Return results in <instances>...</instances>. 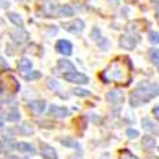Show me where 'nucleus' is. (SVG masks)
<instances>
[{
  "instance_id": "1",
  "label": "nucleus",
  "mask_w": 159,
  "mask_h": 159,
  "mask_svg": "<svg viewBox=\"0 0 159 159\" xmlns=\"http://www.w3.org/2000/svg\"><path fill=\"white\" fill-rule=\"evenodd\" d=\"M132 62L129 57H116L103 72H100L99 79L103 83L113 82L118 85L128 86L132 82Z\"/></svg>"
},
{
  "instance_id": "2",
  "label": "nucleus",
  "mask_w": 159,
  "mask_h": 159,
  "mask_svg": "<svg viewBox=\"0 0 159 159\" xmlns=\"http://www.w3.org/2000/svg\"><path fill=\"white\" fill-rule=\"evenodd\" d=\"M159 96V85L158 83H149V82H142L132 93H130L129 102L130 106L138 107L142 103H146L153 98Z\"/></svg>"
},
{
  "instance_id": "3",
  "label": "nucleus",
  "mask_w": 159,
  "mask_h": 159,
  "mask_svg": "<svg viewBox=\"0 0 159 159\" xmlns=\"http://www.w3.org/2000/svg\"><path fill=\"white\" fill-rule=\"evenodd\" d=\"M65 80L70 82V83H78V85H85V83H89V78L86 75L80 73V72H69V73L63 75Z\"/></svg>"
},
{
  "instance_id": "4",
  "label": "nucleus",
  "mask_w": 159,
  "mask_h": 159,
  "mask_svg": "<svg viewBox=\"0 0 159 159\" xmlns=\"http://www.w3.org/2000/svg\"><path fill=\"white\" fill-rule=\"evenodd\" d=\"M63 27H65V30L70 32V33L78 34V33H80L82 30L85 29V22H83V20H80V19H76V20H73V22L65 23V25H63Z\"/></svg>"
},
{
  "instance_id": "5",
  "label": "nucleus",
  "mask_w": 159,
  "mask_h": 159,
  "mask_svg": "<svg viewBox=\"0 0 159 159\" xmlns=\"http://www.w3.org/2000/svg\"><path fill=\"white\" fill-rule=\"evenodd\" d=\"M76 67L75 65L70 62V60H65V59H60L57 60V65H56V72L57 73H69V72H75Z\"/></svg>"
},
{
  "instance_id": "6",
  "label": "nucleus",
  "mask_w": 159,
  "mask_h": 159,
  "mask_svg": "<svg viewBox=\"0 0 159 159\" xmlns=\"http://www.w3.org/2000/svg\"><path fill=\"white\" fill-rule=\"evenodd\" d=\"M10 36L11 39L16 42V43H25V42L29 39V33H27L26 30H23V27H17V29L11 30L10 32Z\"/></svg>"
},
{
  "instance_id": "7",
  "label": "nucleus",
  "mask_w": 159,
  "mask_h": 159,
  "mask_svg": "<svg viewBox=\"0 0 159 159\" xmlns=\"http://www.w3.org/2000/svg\"><path fill=\"white\" fill-rule=\"evenodd\" d=\"M73 49V46H72V43L69 40H65V39H62V40H59L57 43H56V50L60 53V55H65V56H70L72 55V50Z\"/></svg>"
},
{
  "instance_id": "8",
  "label": "nucleus",
  "mask_w": 159,
  "mask_h": 159,
  "mask_svg": "<svg viewBox=\"0 0 159 159\" xmlns=\"http://www.w3.org/2000/svg\"><path fill=\"white\" fill-rule=\"evenodd\" d=\"M40 155L43 159H57V152L53 146L50 145H46V143H42L40 145Z\"/></svg>"
},
{
  "instance_id": "9",
  "label": "nucleus",
  "mask_w": 159,
  "mask_h": 159,
  "mask_svg": "<svg viewBox=\"0 0 159 159\" xmlns=\"http://www.w3.org/2000/svg\"><path fill=\"white\" fill-rule=\"evenodd\" d=\"M119 44H120L122 49L132 50V49H135V46H136V40H135L132 36H129V34H122V36L119 37Z\"/></svg>"
},
{
  "instance_id": "10",
  "label": "nucleus",
  "mask_w": 159,
  "mask_h": 159,
  "mask_svg": "<svg viewBox=\"0 0 159 159\" xmlns=\"http://www.w3.org/2000/svg\"><path fill=\"white\" fill-rule=\"evenodd\" d=\"M49 113L56 118H66L69 115V111H67L66 107L63 106H56V105H52V106L49 107Z\"/></svg>"
},
{
  "instance_id": "11",
  "label": "nucleus",
  "mask_w": 159,
  "mask_h": 159,
  "mask_svg": "<svg viewBox=\"0 0 159 159\" xmlns=\"http://www.w3.org/2000/svg\"><path fill=\"white\" fill-rule=\"evenodd\" d=\"M106 99L109 100V102H112V103H122L123 102V93L119 92V90H116V89H113V90H111V92L106 93Z\"/></svg>"
},
{
  "instance_id": "12",
  "label": "nucleus",
  "mask_w": 159,
  "mask_h": 159,
  "mask_svg": "<svg viewBox=\"0 0 159 159\" xmlns=\"http://www.w3.org/2000/svg\"><path fill=\"white\" fill-rule=\"evenodd\" d=\"M29 109L33 112V113L39 115V113L44 112V109H46V102H44V100H33V102L29 103Z\"/></svg>"
},
{
  "instance_id": "13",
  "label": "nucleus",
  "mask_w": 159,
  "mask_h": 159,
  "mask_svg": "<svg viewBox=\"0 0 159 159\" xmlns=\"http://www.w3.org/2000/svg\"><path fill=\"white\" fill-rule=\"evenodd\" d=\"M142 126H143L145 130H148V132H152V133H156V135H159V128L153 122H152L151 119H148V118L142 119Z\"/></svg>"
},
{
  "instance_id": "14",
  "label": "nucleus",
  "mask_w": 159,
  "mask_h": 159,
  "mask_svg": "<svg viewBox=\"0 0 159 159\" xmlns=\"http://www.w3.org/2000/svg\"><path fill=\"white\" fill-rule=\"evenodd\" d=\"M16 149H17L19 152H26V153H32V155L36 153V151H34L33 146L29 145V143H26V142H20V143H17L16 145Z\"/></svg>"
},
{
  "instance_id": "15",
  "label": "nucleus",
  "mask_w": 159,
  "mask_h": 159,
  "mask_svg": "<svg viewBox=\"0 0 159 159\" xmlns=\"http://www.w3.org/2000/svg\"><path fill=\"white\" fill-rule=\"evenodd\" d=\"M17 67H19V70H20V72H29L30 69H32V60L26 59V57H23V59L19 60Z\"/></svg>"
},
{
  "instance_id": "16",
  "label": "nucleus",
  "mask_w": 159,
  "mask_h": 159,
  "mask_svg": "<svg viewBox=\"0 0 159 159\" xmlns=\"http://www.w3.org/2000/svg\"><path fill=\"white\" fill-rule=\"evenodd\" d=\"M142 145H143L146 149H152L156 146V141L153 136H149V135H145L143 139H142Z\"/></svg>"
},
{
  "instance_id": "17",
  "label": "nucleus",
  "mask_w": 159,
  "mask_h": 159,
  "mask_svg": "<svg viewBox=\"0 0 159 159\" xmlns=\"http://www.w3.org/2000/svg\"><path fill=\"white\" fill-rule=\"evenodd\" d=\"M7 17L15 26L17 27H23V19L17 15V13H7Z\"/></svg>"
},
{
  "instance_id": "18",
  "label": "nucleus",
  "mask_w": 159,
  "mask_h": 159,
  "mask_svg": "<svg viewBox=\"0 0 159 159\" xmlns=\"http://www.w3.org/2000/svg\"><path fill=\"white\" fill-rule=\"evenodd\" d=\"M73 15V9L69 6V4H65V6H60L59 9H57V16H72Z\"/></svg>"
},
{
  "instance_id": "19",
  "label": "nucleus",
  "mask_w": 159,
  "mask_h": 159,
  "mask_svg": "<svg viewBox=\"0 0 159 159\" xmlns=\"http://www.w3.org/2000/svg\"><path fill=\"white\" fill-rule=\"evenodd\" d=\"M6 119H7L9 122H17L19 119H20V113H19L17 109H11L6 113Z\"/></svg>"
},
{
  "instance_id": "20",
  "label": "nucleus",
  "mask_w": 159,
  "mask_h": 159,
  "mask_svg": "<svg viewBox=\"0 0 159 159\" xmlns=\"http://www.w3.org/2000/svg\"><path fill=\"white\" fill-rule=\"evenodd\" d=\"M60 143L63 145V146H66V148H79V143L76 141H73L72 138H63L62 141H60Z\"/></svg>"
},
{
  "instance_id": "21",
  "label": "nucleus",
  "mask_w": 159,
  "mask_h": 159,
  "mask_svg": "<svg viewBox=\"0 0 159 159\" xmlns=\"http://www.w3.org/2000/svg\"><path fill=\"white\" fill-rule=\"evenodd\" d=\"M149 60L155 65H159V49H151L149 50Z\"/></svg>"
},
{
  "instance_id": "22",
  "label": "nucleus",
  "mask_w": 159,
  "mask_h": 159,
  "mask_svg": "<svg viewBox=\"0 0 159 159\" xmlns=\"http://www.w3.org/2000/svg\"><path fill=\"white\" fill-rule=\"evenodd\" d=\"M119 159H139L138 156H135L128 149H122V151L119 152Z\"/></svg>"
},
{
  "instance_id": "23",
  "label": "nucleus",
  "mask_w": 159,
  "mask_h": 159,
  "mask_svg": "<svg viewBox=\"0 0 159 159\" xmlns=\"http://www.w3.org/2000/svg\"><path fill=\"white\" fill-rule=\"evenodd\" d=\"M75 125L79 126V129L80 130L86 129V126H88V119H86L85 116H80V118H78L76 120H75Z\"/></svg>"
},
{
  "instance_id": "24",
  "label": "nucleus",
  "mask_w": 159,
  "mask_h": 159,
  "mask_svg": "<svg viewBox=\"0 0 159 159\" xmlns=\"http://www.w3.org/2000/svg\"><path fill=\"white\" fill-rule=\"evenodd\" d=\"M72 93H73L75 96H79V98H85V96L90 95L89 90H85V89H80V88H75L73 90H72Z\"/></svg>"
},
{
  "instance_id": "25",
  "label": "nucleus",
  "mask_w": 159,
  "mask_h": 159,
  "mask_svg": "<svg viewBox=\"0 0 159 159\" xmlns=\"http://www.w3.org/2000/svg\"><path fill=\"white\" fill-rule=\"evenodd\" d=\"M148 37H149V42H151V43L159 44V33L156 32V30H152V32H149Z\"/></svg>"
},
{
  "instance_id": "26",
  "label": "nucleus",
  "mask_w": 159,
  "mask_h": 159,
  "mask_svg": "<svg viewBox=\"0 0 159 159\" xmlns=\"http://www.w3.org/2000/svg\"><path fill=\"white\" fill-rule=\"evenodd\" d=\"M40 78H42V73L40 72H37V70L30 72V73H27L26 76H25L26 80H36V79H40Z\"/></svg>"
},
{
  "instance_id": "27",
  "label": "nucleus",
  "mask_w": 159,
  "mask_h": 159,
  "mask_svg": "<svg viewBox=\"0 0 159 159\" xmlns=\"http://www.w3.org/2000/svg\"><path fill=\"white\" fill-rule=\"evenodd\" d=\"M20 133H22V135H32V133H33V128H32V126L29 125V123H23L22 126H20Z\"/></svg>"
},
{
  "instance_id": "28",
  "label": "nucleus",
  "mask_w": 159,
  "mask_h": 159,
  "mask_svg": "<svg viewBox=\"0 0 159 159\" xmlns=\"http://www.w3.org/2000/svg\"><path fill=\"white\" fill-rule=\"evenodd\" d=\"M90 37H92L93 40H98V39H100V30H99V27H93L92 33H90Z\"/></svg>"
},
{
  "instance_id": "29",
  "label": "nucleus",
  "mask_w": 159,
  "mask_h": 159,
  "mask_svg": "<svg viewBox=\"0 0 159 159\" xmlns=\"http://www.w3.org/2000/svg\"><path fill=\"white\" fill-rule=\"evenodd\" d=\"M126 135H128V138L133 139V138L139 136V132H138V130H135V129H126Z\"/></svg>"
},
{
  "instance_id": "30",
  "label": "nucleus",
  "mask_w": 159,
  "mask_h": 159,
  "mask_svg": "<svg viewBox=\"0 0 159 159\" xmlns=\"http://www.w3.org/2000/svg\"><path fill=\"white\" fill-rule=\"evenodd\" d=\"M48 86L50 89H57V82L53 80V79H48Z\"/></svg>"
},
{
  "instance_id": "31",
  "label": "nucleus",
  "mask_w": 159,
  "mask_h": 159,
  "mask_svg": "<svg viewBox=\"0 0 159 159\" xmlns=\"http://www.w3.org/2000/svg\"><path fill=\"white\" fill-rule=\"evenodd\" d=\"M99 44L102 46V49H103V50H106V48H107V44H109V42H107L106 39H102V40L99 39Z\"/></svg>"
},
{
  "instance_id": "32",
  "label": "nucleus",
  "mask_w": 159,
  "mask_h": 159,
  "mask_svg": "<svg viewBox=\"0 0 159 159\" xmlns=\"http://www.w3.org/2000/svg\"><path fill=\"white\" fill-rule=\"evenodd\" d=\"M152 113H153V116H155V118L159 120V106L153 107V109H152Z\"/></svg>"
},
{
  "instance_id": "33",
  "label": "nucleus",
  "mask_w": 159,
  "mask_h": 159,
  "mask_svg": "<svg viewBox=\"0 0 159 159\" xmlns=\"http://www.w3.org/2000/svg\"><path fill=\"white\" fill-rule=\"evenodd\" d=\"M7 66V63H6V60L3 59V57H0V67H6Z\"/></svg>"
},
{
  "instance_id": "34",
  "label": "nucleus",
  "mask_w": 159,
  "mask_h": 159,
  "mask_svg": "<svg viewBox=\"0 0 159 159\" xmlns=\"http://www.w3.org/2000/svg\"><path fill=\"white\" fill-rule=\"evenodd\" d=\"M109 2V4H112V6H118L119 3V0H107Z\"/></svg>"
},
{
  "instance_id": "35",
  "label": "nucleus",
  "mask_w": 159,
  "mask_h": 159,
  "mask_svg": "<svg viewBox=\"0 0 159 159\" xmlns=\"http://www.w3.org/2000/svg\"><path fill=\"white\" fill-rule=\"evenodd\" d=\"M156 17L159 19V2H156Z\"/></svg>"
},
{
  "instance_id": "36",
  "label": "nucleus",
  "mask_w": 159,
  "mask_h": 159,
  "mask_svg": "<svg viewBox=\"0 0 159 159\" xmlns=\"http://www.w3.org/2000/svg\"><path fill=\"white\" fill-rule=\"evenodd\" d=\"M7 159H17V158H16V156H9Z\"/></svg>"
},
{
  "instance_id": "37",
  "label": "nucleus",
  "mask_w": 159,
  "mask_h": 159,
  "mask_svg": "<svg viewBox=\"0 0 159 159\" xmlns=\"http://www.w3.org/2000/svg\"><path fill=\"white\" fill-rule=\"evenodd\" d=\"M0 152H2V142H0Z\"/></svg>"
},
{
  "instance_id": "38",
  "label": "nucleus",
  "mask_w": 159,
  "mask_h": 159,
  "mask_svg": "<svg viewBox=\"0 0 159 159\" xmlns=\"http://www.w3.org/2000/svg\"><path fill=\"white\" fill-rule=\"evenodd\" d=\"M151 2H155V0H151Z\"/></svg>"
},
{
  "instance_id": "39",
  "label": "nucleus",
  "mask_w": 159,
  "mask_h": 159,
  "mask_svg": "<svg viewBox=\"0 0 159 159\" xmlns=\"http://www.w3.org/2000/svg\"><path fill=\"white\" fill-rule=\"evenodd\" d=\"M152 159H155V158H152Z\"/></svg>"
}]
</instances>
